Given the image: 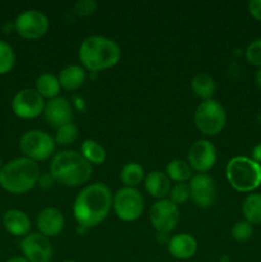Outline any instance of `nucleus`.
<instances>
[{
	"instance_id": "1",
	"label": "nucleus",
	"mask_w": 261,
	"mask_h": 262,
	"mask_svg": "<svg viewBox=\"0 0 261 262\" xmlns=\"http://www.w3.org/2000/svg\"><path fill=\"white\" fill-rule=\"evenodd\" d=\"M113 206V194L104 183L86 186L73 204V215L78 225L92 228L104 222Z\"/></svg>"
},
{
	"instance_id": "2",
	"label": "nucleus",
	"mask_w": 261,
	"mask_h": 262,
	"mask_svg": "<svg viewBox=\"0 0 261 262\" xmlns=\"http://www.w3.org/2000/svg\"><path fill=\"white\" fill-rule=\"evenodd\" d=\"M119 45L105 36H89L79 46L78 56L82 66L92 72L112 68L120 60Z\"/></svg>"
},
{
	"instance_id": "3",
	"label": "nucleus",
	"mask_w": 261,
	"mask_h": 262,
	"mask_svg": "<svg viewBox=\"0 0 261 262\" xmlns=\"http://www.w3.org/2000/svg\"><path fill=\"white\" fill-rule=\"evenodd\" d=\"M50 174L63 186L78 187L91 178L92 165L77 151L64 150L54 155Z\"/></svg>"
},
{
	"instance_id": "4",
	"label": "nucleus",
	"mask_w": 261,
	"mask_h": 262,
	"mask_svg": "<svg viewBox=\"0 0 261 262\" xmlns=\"http://www.w3.org/2000/svg\"><path fill=\"white\" fill-rule=\"evenodd\" d=\"M40 166L28 158H15L4 164L0 171V187L13 194L31 191L40 178Z\"/></svg>"
},
{
	"instance_id": "5",
	"label": "nucleus",
	"mask_w": 261,
	"mask_h": 262,
	"mask_svg": "<svg viewBox=\"0 0 261 262\" xmlns=\"http://www.w3.org/2000/svg\"><path fill=\"white\" fill-rule=\"evenodd\" d=\"M230 186L238 192H251L261 184V164L246 156L230 159L225 169Z\"/></svg>"
},
{
	"instance_id": "6",
	"label": "nucleus",
	"mask_w": 261,
	"mask_h": 262,
	"mask_svg": "<svg viewBox=\"0 0 261 262\" xmlns=\"http://www.w3.org/2000/svg\"><path fill=\"white\" fill-rule=\"evenodd\" d=\"M194 124L197 129L207 136H215L223 130L227 123V113L216 100H205L194 112Z\"/></svg>"
},
{
	"instance_id": "7",
	"label": "nucleus",
	"mask_w": 261,
	"mask_h": 262,
	"mask_svg": "<svg viewBox=\"0 0 261 262\" xmlns=\"http://www.w3.org/2000/svg\"><path fill=\"white\" fill-rule=\"evenodd\" d=\"M19 147L25 158L33 161L46 160L55 150V141L49 133L38 129L27 130L19 140Z\"/></svg>"
},
{
	"instance_id": "8",
	"label": "nucleus",
	"mask_w": 261,
	"mask_h": 262,
	"mask_svg": "<svg viewBox=\"0 0 261 262\" xmlns=\"http://www.w3.org/2000/svg\"><path fill=\"white\" fill-rule=\"evenodd\" d=\"M145 201L141 192L130 187L118 189L113 196V209L115 215L123 222H133L141 216Z\"/></svg>"
},
{
	"instance_id": "9",
	"label": "nucleus",
	"mask_w": 261,
	"mask_h": 262,
	"mask_svg": "<svg viewBox=\"0 0 261 262\" xmlns=\"http://www.w3.org/2000/svg\"><path fill=\"white\" fill-rule=\"evenodd\" d=\"M181 212H179L178 205L174 204L170 199L158 200L151 206L150 210V222L151 225L158 230L159 233L171 232L178 225Z\"/></svg>"
},
{
	"instance_id": "10",
	"label": "nucleus",
	"mask_w": 261,
	"mask_h": 262,
	"mask_svg": "<svg viewBox=\"0 0 261 262\" xmlns=\"http://www.w3.org/2000/svg\"><path fill=\"white\" fill-rule=\"evenodd\" d=\"M14 28L20 37L26 40H36L46 33L49 20L48 17L40 10L28 9L15 18Z\"/></svg>"
},
{
	"instance_id": "11",
	"label": "nucleus",
	"mask_w": 261,
	"mask_h": 262,
	"mask_svg": "<svg viewBox=\"0 0 261 262\" xmlns=\"http://www.w3.org/2000/svg\"><path fill=\"white\" fill-rule=\"evenodd\" d=\"M45 104V100L36 89H23L13 97L12 109L13 113L22 119H33L44 114Z\"/></svg>"
},
{
	"instance_id": "12",
	"label": "nucleus",
	"mask_w": 261,
	"mask_h": 262,
	"mask_svg": "<svg viewBox=\"0 0 261 262\" xmlns=\"http://www.w3.org/2000/svg\"><path fill=\"white\" fill-rule=\"evenodd\" d=\"M20 251L28 262H51L53 258L50 241L40 233H32L23 237L20 241Z\"/></svg>"
},
{
	"instance_id": "13",
	"label": "nucleus",
	"mask_w": 261,
	"mask_h": 262,
	"mask_svg": "<svg viewBox=\"0 0 261 262\" xmlns=\"http://www.w3.org/2000/svg\"><path fill=\"white\" fill-rule=\"evenodd\" d=\"M217 159L216 147L209 140H199L192 143L188 151V164L192 169L205 174L215 165Z\"/></svg>"
},
{
	"instance_id": "14",
	"label": "nucleus",
	"mask_w": 261,
	"mask_h": 262,
	"mask_svg": "<svg viewBox=\"0 0 261 262\" xmlns=\"http://www.w3.org/2000/svg\"><path fill=\"white\" fill-rule=\"evenodd\" d=\"M189 193L200 207H210L216 200V186L209 174H196L189 179Z\"/></svg>"
},
{
	"instance_id": "15",
	"label": "nucleus",
	"mask_w": 261,
	"mask_h": 262,
	"mask_svg": "<svg viewBox=\"0 0 261 262\" xmlns=\"http://www.w3.org/2000/svg\"><path fill=\"white\" fill-rule=\"evenodd\" d=\"M44 117L51 127L59 128L67 123H71L73 112H72L68 100L58 96L46 102L45 109H44Z\"/></svg>"
},
{
	"instance_id": "16",
	"label": "nucleus",
	"mask_w": 261,
	"mask_h": 262,
	"mask_svg": "<svg viewBox=\"0 0 261 262\" xmlns=\"http://www.w3.org/2000/svg\"><path fill=\"white\" fill-rule=\"evenodd\" d=\"M64 215L56 207H45L41 210L36 219V225L40 234L45 235L46 238L56 237L61 233L64 228Z\"/></svg>"
},
{
	"instance_id": "17",
	"label": "nucleus",
	"mask_w": 261,
	"mask_h": 262,
	"mask_svg": "<svg viewBox=\"0 0 261 262\" xmlns=\"http://www.w3.org/2000/svg\"><path fill=\"white\" fill-rule=\"evenodd\" d=\"M168 252L178 260H188L197 252V242L191 234L181 233L171 237L168 242Z\"/></svg>"
},
{
	"instance_id": "18",
	"label": "nucleus",
	"mask_w": 261,
	"mask_h": 262,
	"mask_svg": "<svg viewBox=\"0 0 261 262\" xmlns=\"http://www.w3.org/2000/svg\"><path fill=\"white\" fill-rule=\"evenodd\" d=\"M3 225L9 234L14 237H26L31 230V220L26 212L18 209H10L3 216Z\"/></svg>"
},
{
	"instance_id": "19",
	"label": "nucleus",
	"mask_w": 261,
	"mask_h": 262,
	"mask_svg": "<svg viewBox=\"0 0 261 262\" xmlns=\"http://www.w3.org/2000/svg\"><path fill=\"white\" fill-rule=\"evenodd\" d=\"M145 188L150 196L161 200L170 192V179L163 171L154 170L146 176Z\"/></svg>"
},
{
	"instance_id": "20",
	"label": "nucleus",
	"mask_w": 261,
	"mask_h": 262,
	"mask_svg": "<svg viewBox=\"0 0 261 262\" xmlns=\"http://www.w3.org/2000/svg\"><path fill=\"white\" fill-rule=\"evenodd\" d=\"M84 79H86V72L82 67L76 66V64L66 67L59 73V83H60V87H63L67 91L79 89L84 83Z\"/></svg>"
},
{
	"instance_id": "21",
	"label": "nucleus",
	"mask_w": 261,
	"mask_h": 262,
	"mask_svg": "<svg viewBox=\"0 0 261 262\" xmlns=\"http://www.w3.org/2000/svg\"><path fill=\"white\" fill-rule=\"evenodd\" d=\"M191 87L192 91L205 101V100H210L214 96L216 83H215L214 78L210 74L205 73V72H200L192 78Z\"/></svg>"
},
{
	"instance_id": "22",
	"label": "nucleus",
	"mask_w": 261,
	"mask_h": 262,
	"mask_svg": "<svg viewBox=\"0 0 261 262\" xmlns=\"http://www.w3.org/2000/svg\"><path fill=\"white\" fill-rule=\"evenodd\" d=\"M60 89L59 78L51 73H42L36 79V91L49 100L58 97Z\"/></svg>"
},
{
	"instance_id": "23",
	"label": "nucleus",
	"mask_w": 261,
	"mask_h": 262,
	"mask_svg": "<svg viewBox=\"0 0 261 262\" xmlns=\"http://www.w3.org/2000/svg\"><path fill=\"white\" fill-rule=\"evenodd\" d=\"M242 212L246 222L250 224L261 223V193L248 194L242 204Z\"/></svg>"
},
{
	"instance_id": "24",
	"label": "nucleus",
	"mask_w": 261,
	"mask_h": 262,
	"mask_svg": "<svg viewBox=\"0 0 261 262\" xmlns=\"http://www.w3.org/2000/svg\"><path fill=\"white\" fill-rule=\"evenodd\" d=\"M81 155L94 165H100L106 160V151L100 145L99 142L94 140H86L81 146Z\"/></svg>"
},
{
	"instance_id": "25",
	"label": "nucleus",
	"mask_w": 261,
	"mask_h": 262,
	"mask_svg": "<svg viewBox=\"0 0 261 262\" xmlns=\"http://www.w3.org/2000/svg\"><path fill=\"white\" fill-rule=\"evenodd\" d=\"M166 176L177 183H184L192 178V168L187 161L176 159L166 165Z\"/></svg>"
},
{
	"instance_id": "26",
	"label": "nucleus",
	"mask_w": 261,
	"mask_h": 262,
	"mask_svg": "<svg viewBox=\"0 0 261 262\" xmlns=\"http://www.w3.org/2000/svg\"><path fill=\"white\" fill-rule=\"evenodd\" d=\"M145 178V170L138 163L125 164L120 171V179L125 187L135 188Z\"/></svg>"
},
{
	"instance_id": "27",
	"label": "nucleus",
	"mask_w": 261,
	"mask_h": 262,
	"mask_svg": "<svg viewBox=\"0 0 261 262\" xmlns=\"http://www.w3.org/2000/svg\"><path fill=\"white\" fill-rule=\"evenodd\" d=\"M15 64V53L12 46L0 40V74L9 73Z\"/></svg>"
},
{
	"instance_id": "28",
	"label": "nucleus",
	"mask_w": 261,
	"mask_h": 262,
	"mask_svg": "<svg viewBox=\"0 0 261 262\" xmlns=\"http://www.w3.org/2000/svg\"><path fill=\"white\" fill-rule=\"evenodd\" d=\"M78 137V129L73 123H67V124L61 125V127L56 128L55 133V143L60 146H68L72 145L74 141Z\"/></svg>"
},
{
	"instance_id": "29",
	"label": "nucleus",
	"mask_w": 261,
	"mask_h": 262,
	"mask_svg": "<svg viewBox=\"0 0 261 262\" xmlns=\"http://www.w3.org/2000/svg\"><path fill=\"white\" fill-rule=\"evenodd\" d=\"M252 224H250V223L246 222V220L235 223L232 228V237L234 238L235 241H238V242H246V241H248L252 237Z\"/></svg>"
},
{
	"instance_id": "30",
	"label": "nucleus",
	"mask_w": 261,
	"mask_h": 262,
	"mask_svg": "<svg viewBox=\"0 0 261 262\" xmlns=\"http://www.w3.org/2000/svg\"><path fill=\"white\" fill-rule=\"evenodd\" d=\"M169 196H170V200L176 205H182L187 201V200L191 197V193H189V187L188 184L186 183H177L176 186H173L170 188V192H169Z\"/></svg>"
},
{
	"instance_id": "31",
	"label": "nucleus",
	"mask_w": 261,
	"mask_h": 262,
	"mask_svg": "<svg viewBox=\"0 0 261 262\" xmlns=\"http://www.w3.org/2000/svg\"><path fill=\"white\" fill-rule=\"evenodd\" d=\"M246 59L250 64L261 68V37L252 41L246 49Z\"/></svg>"
},
{
	"instance_id": "32",
	"label": "nucleus",
	"mask_w": 261,
	"mask_h": 262,
	"mask_svg": "<svg viewBox=\"0 0 261 262\" xmlns=\"http://www.w3.org/2000/svg\"><path fill=\"white\" fill-rule=\"evenodd\" d=\"M96 8L97 3L95 0H79L74 5V10L79 15H91Z\"/></svg>"
},
{
	"instance_id": "33",
	"label": "nucleus",
	"mask_w": 261,
	"mask_h": 262,
	"mask_svg": "<svg viewBox=\"0 0 261 262\" xmlns=\"http://www.w3.org/2000/svg\"><path fill=\"white\" fill-rule=\"evenodd\" d=\"M248 12L256 20L261 22V0H251L248 3Z\"/></svg>"
},
{
	"instance_id": "34",
	"label": "nucleus",
	"mask_w": 261,
	"mask_h": 262,
	"mask_svg": "<svg viewBox=\"0 0 261 262\" xmlns=\"http://www.w3.org/2000/svg\"><path fill=\"white\" fill-rule=\"evenodd\" d=\"M54 178L50 173H42L40 174V178H38V184H40L41 188L44 189H48L51 188L54 184Z\"/></svg>"
},
{
	"instance_id": "35",
	"label": "nucleus",
	"mask_w": 261,
	"mask_h": 262,
	"mask_svg": "<svg viewBox=\"0 0 261 262\" xmlns=\"http://www.w3.org/2000/svg\"><path fill=\"white\" fill-rule=\"evenodd\" d=\"M252 160L256 161L257 164H261V143H257V145L253 147Z\"/></svg>"
},
{
	"instance_id": "36",
	"label": "nucleus",
	"mask_w": 261,
	"mask_h": 262,
	"mask_svg": "<svg viewBox=\"0 0 261 262\" xmlns=\"http://www.w3.org/2000/svg\"><path fill=\"white\" fill-rule=\"evenodd\" d=\"M7 262H28L23 256H15V257L9 258Z\"/></svg>"
},
{
	"instance_id": "37",
	"label": "nucleus",
	"mask_w": 261,
	"mask_h": 262,
	"mask_svg": "<svg viewBox=\"0 0 261 262\" xmlns=\"http://www.w3.org/2000/svg\"><path fill=\"white\" fill-rule=\"evenodd\" d=\"M256 83H257L258 87L261 89V68L256 72Z\"/></svg>"
},
{
	"instance_id": "38",
	"label": "nucleus",
	"mask_w": 261,
	"mask_h": 262,
	"mask_svg": "<svg viewBox=\"0 0 261 262\" xmlns=\"http://www.w3.org/2000/svg\"><path fill=\"white\" fill-rule=\"evenodd\" d=\"M3 166H4V164H3V160H2V158H0V171H2Z\"/></svg>"
},
{
	"instance_id": "39",
	"label": "nucleus",
	"mask_w": 261,
	"mask_h": 262,
	"mask_svg": "<svg viewBox=\"0 0 261 262\" xmlns=\"http://www.w3.org/2000/svg\"><path fill=\"white\" fill-rule=\"evenodd\" d=\"M64 262H77V261H64Z\"/></svg>"
}]
</instances>
